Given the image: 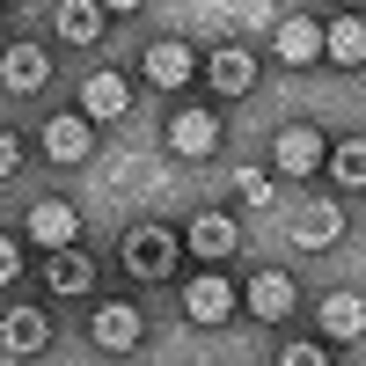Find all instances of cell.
Wrapping results in <instances>:
<instances>
[{
  "instance_id": "8fae6325",
  "label": "cell",
  "mask_w": 366,
  "mask_h": 366,
  "mask_svg": "<svg viewBox=\"0 0 366 366\" xmlns=\"http://www.w3.org/2000/svg\"><path fill=\"white\" fill-rule=\"evenodd\" d=\"M44 286L59 300H88V293H96V257L74 249V242H66V249H44Z\"/></svg>"
},
{
  "instance_id": "ba28073f",
  "label": "cell",
  "mask_w": 366,
  "mask_h": 366,
  "mask_svg": "<svg viewBox=\"0 0 366 366\" xmlns=\"http://www.w3.org/2000/svg\"><path fill=\"white\" fill-rule=\"evenodd\" d=\"M322 147H330V139H322L315 125H279V139H271V169H279L286 183H293V176H315V169H322Z\"/></svg>"
},
{
  "instance_id": "4316f807",
  "label": "cell",
  "mask_w": 366,
  "mask_h": 366,
  "mask_svg": "<svg viewBox=\"0 0 366 366\" xmlns=\"http://www.w3.org/2000/svg\"><path fill=\"white\" fill-rule=\"evenodd\" d=\"M0 22H8V0H0Z\"/></svg>"
},
{
  "instance_id": "277c9868",
  "label": "cell",
  "mask_w": 366,
  "mask_h": 366,
  "mask_svg": "<svg viewBox=\"0 0 366 366\" xmlns=\"http://www.w3.org/2000/svg\"><path fill=\"white\" fill-rule=\"evenodd\" d=\"M242 249V220H227L220 205H205L183 220V257H198V264H227Z\"/></svg>"
},
{
  "instance_id": "7a4b0ae2",
  "label": "cell",
  "mask_w": 366,
  "mask_h": 366,
  "mask_svg": "<svg viewBox=\"0 0 366 366\" xmlns=\"http://www.w3.org/2000/svg\"><path fill=\"white\" fill-rule=\"evenodd\" d=\"M139 337H147V315L132 308V300H96V308H88V345H96L103 359L139 352Z\"/></svg>"
},
{
  "instance_id": "cb8c5ba5",
  "label": "cell",
  "mask_w": 366,
  "mask_h": 366,
  "mask_svg": "<svg viewBox=\"0 0 366 366\" xmlns=\"http://www.w3.org/2000/svg\"><path fill=\"white\" fill-rule=\"evenodd\" d=\"M15 279H22V242L0 234V286H15Z\"/></svg>"
},
{
  "instance_id": "44dd1931",
  "label": "cell",
  "mask_w": 366,
  "mask_h": 366,
  "mask_svg": "<svg viewBox=\"0 0 366 366\" xmlns=\"http://www.w3.org/2000/svg\"><path fill=\"white\" fill-rule=\"evenodd\" d=\"M322 169L337 176V191H366V139H337V147H322Z\"/></svg>"
},
{
  "instance_id": "8992f818",
  "label": "cell",
  "mask_w": 366,
  "mask_h": 366,
  "mask_svg": "<svg viewBox=\"0 0 366 366\" xmlns=\"http://www.w3.org/2000/svg\"><path fill=\"white\" fill-rule=\"evenodd\" d=\"M198 74H205V88H212V96H220V103H234V96H249V88H257V51L249 44H220V51H212V59H198Z\"/></svg>"
},
{
  "instance_id": "603a6c76",
  "label": "cell",
  "mask_w": 366,
  "mask_h": 366,
  "mask_svg": "<svg viewBox=\"0 0 366 366\" xmlns=\"http://www.w3.org/2000/svg\"><path fill=\"white\" fill-rule=\"evenodd\" d=\"M15 176H22V139L0 125V183H15Z\"/></svg>"
},
{
  "instance_id": "30bf717a",
  "label": "cell",
  "mask_w": 366,
  "mask_h": 366,
  "mask_svg": "<svg viewBox=\"0 0 366 366\" xmlns=\"http://www.w3.org/2000/svg\"><path fill=\"white\" fill-rule=\"evenodd\" d=\"M132 110V81L117 74V66H96L81 81V117H96V125H117V117Z\"/></svg>"
},
{
  "instance_id": "6da1fadb",
  "label": "cell",
  "mask_w": 366,
  "mask_h": 366,
  "mask_svg": "<svg viewBox=\"0 0 366 366\" xmlns=\"http://www.w3.org/2000/svg\"><path fill=\"white\" fill-rule=\"evenodd\" d=\"M117 264H125L132 279L162 286V279H176V264H183V234L162 227V220H147V227H132L125 242H117Z\"/></svg>"
},
{
  "instance_id": "2e32d148",
  "label": "cell",
  "mask_w": 366,
  "mask_h": 366,
  "mask_svg": "<svg viewBox=\"0 0 366 366\" xmlns=\"http://www.w3.org/2000/svg\"><path fill=\"white\" fill-rule=\"evenodd\" d=\"M293 242H300V249H337V242H345V205H337V198L300 205V212H293Z\"/></svg>"
},
{
  "instance_id": "ffe728a7",
  "label": "cell",
  "mask_w": 366,
  "mask_h": 366,
  "mask_svg": "<svg viewBox=\"0 0 366 366\" xmlns=\"http://www.w3.org/2000/svg\"><path fill=\"white\" fill-rule=\"evenodd\" d=\"M359 330H366V300H359L352 286H337V293L322 300V337L345 345V337H359Z\"/></svg>"
},
{
  "instance_id": "7c38bea8",
  "label": "cell",
  "mask_w": 366,
  "mask_h": 366,
  "mask_svg": "<svg viewBox=\"0 0 366 366\" xmlns=\"http://www.w3.org/2000/svg\"><path fill=\"white\" fill-rule=\"evenodd\" d=\"M44 154H51V162H88V154H96V117L51 110V117H44Z\"/></svg>"
},
{
  "instance_id": "4fadbf2b",
  "label": "cell",
  "mask_w": 366,
  "mask_h": 366,
  "mask_svg": "<svg viewBox=\"0 0 366 366\" xmlns=\"http://www.w3.org/2000/svg\"><path fill=\"white\" fill-rule=\"evenodd\" d=\"M220 147V110H169V154L205 162Z\"/></svg>"
},
{
  "instance_id": "484cf974",
  "label": "cell",
  "mask_w": 366,
  "mask_h": 366,
  "mask_svg": "<svg viewBox=\"0 0 366 366\" xmlns=\"http://www.w3.org/2000/svg\"><path fill=\"white\" fill-rule=\"evenodd\" d=\"M147 0H103V15H139Z\"/></svg>"
},
{
  "instance_id": "5bb4252c",
  "label": "cell",
  "mask_w": 366,
  "mask_h": 366,
  "mask_svg": "<svg viewBox=\"0 0 366 366\" xmlns=\"http://www.w3.org/2000/svg\"><path fill=\"white\" fill-rule=\"evenodd\" d=\"M22 227H29V242H37V249H66V242H81V212H74L66 198H37Z\"/></svg>"
},
{
  "instance_id": "9a60e30c",
  "label": "cell",
  "mask_w": 366,
  "mask_h": 366,
  "mask_svg": "<svg viewBox=\"0 0 366 366\" xmlns=\"http://www.w3.org/2000/svg\"><path fill=\"white\" fill-rule=\"evenodd\" d=\"M44 345H51L44 308H29V300H22V308H8V315H0V352H8V359H37Z\"/></svg>"
},
{
  "instance_id": "d4e9b609",
  "label": "cell",
  "mask_w": 366,
  "mask_h": 366,
  "mask_svg": "<svg viewBox=\"0 0 366 366\" xmlns=\"http://www.w3.org/2000/svg\"><path fill=\"white\" fill-rule=\"evenodd\" d=\"M286 366H330V345H279Z\"/></svg>"
},
{
  "instance_id": "ac0fdd59",
  "label": "cell",
  "mask_w": 366,
  "mask_h": 366,
  "mask_svg": "<svg viewBox=\"0 0 366 366\" xmlns=\"http://www.w3.org/2000/svg\"><path fill=\"white\" fill-rule=\"evenodd\" d=\"M322 59H330V66H345V74H359V66H366V22H359V15L322 22Z\"/></svg>"
},
{
  "instance_id": "9c48e42d",
  "label": "cell",
  "mask_w": 366,
  "mask_h": 366,
  "mask_svg": "<svg viewBox=\"0 0 366 366\" xmlns=\"http://www.w3.org/2000/svg\"><path fill=\"white\" fill-rule=\"evenodd\" d=\"M293 300H300V286L286 279V271H249V286H242V315H257V322H286Z\"/></svg>"
},
{
  "instance_id": "3957f363",
  "label": "cell",
  "mask_w": 366,
  "mask_h": 366,
  "mask_svg": "<svg viewBox=\"0 0 366 366\" xmlns=\"http://www.w3.org/2000/svg\"><path fill=\"white\" fill-rule=\"evenodd\" d=\"M183 315H191L198 330H220L227 315H242V286H227L220 264H205L191 286H183Z\"/></svg>"
},
{
  "instance_id": "52a82bcc",
  "label": "cell",
  "mask_w": 366,
  "mask_h": 366,
  "mask_svg": "<svg viewBox=\"0 0 366 366\" xmlns=\"http://www.w3.org/2000/svg\"><path fill=\"white\" fill-rule=\"evenodd\" d=\"M139 74L154 81L162 96H176V88H191V81H198V51L183 44V37H154V44L139 51Z\"/></svg>"
},
{
  "instance_id": "d6986e66",
  "label": "cell",
  "mask_w": 366,
  "mask_h": 366,
  "mask_svg": "<svg viewBox=\"0 0 366 366\" xmlns=\"http://www.w3.org/2000/svg\"><path fill=\"white\" fill-rule=\"evenodd\" d=\"M271 51H279L286 66H315V59H322V22L286 15V22H279V37H271Z\"/></svg>"
},
{
  "instance_id": "7402d4cb",
  "label": "cell",
  "mask_w": 366,
  "mask_h": 366,
  "mask_svg": "<svg viewBox=\"0 0 366 366\" xmlns=\"http://www.w3.org/2000/svg\"><path fill=\"white\" fill-rule=\"evenodd\" d=\"M234 198L249 212H271V205H279V176H271V169H234Z\"/></svg>"
},
{
  "instance_id": "5b68a950",
  "label": "cell",
  "mask_w": 366,
  "mask_h": 366,
  "mask_svg": "<svg viewBox=\"0 0 366 366\" xmlns=\"http://www.w3.org/2000/svg\"><path fill=\"white\" fill-rule=\"evenodd\" d=\"M51 66H59V51H51V44L15 37L8 51H0V88H8V96H37V88H51Z\"/></svg>"
},
{
  "instance_id": "e0dca14e",
  "label": "cell",
  "mask_w": 366,
  "mask_h": 366,
  "mask_svg": "<svg viewBox=\"0 0 366 366\" xmlns=\"http://www.w3.org/2000/svg\"><path fill=\"white\" fill-rule=\"evenodd\" d=\"M103 0H59V8H51V37L59 44H74V51H88V44H96L103 37Z\"/></svg>"
}]
</instances>
